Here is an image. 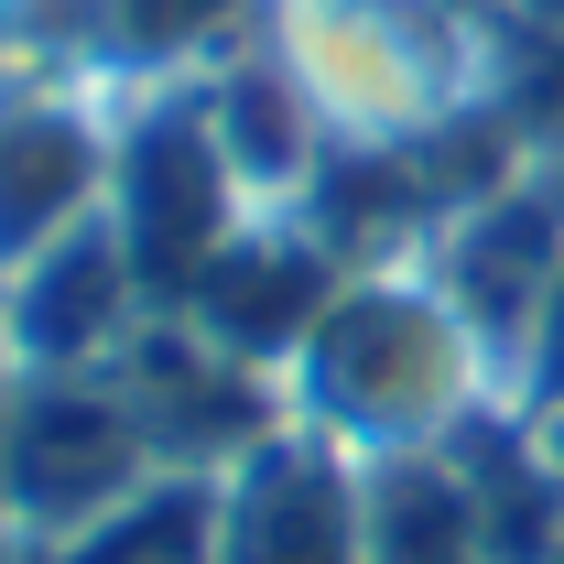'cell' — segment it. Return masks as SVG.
I'll list each match as a JSON object with an SVG mask.
<instances>
[{
  "label": "cell",
  "mask_w": 564,
  "mask_h": 564,
  "mask_svg": "<svg viewBox=\"0 0 564 564\" xmlns=\"http://www.w3.org/2000/svg\"><path fill=\"white\" fill-rule=\"evenodd\" d=\"M499 402L489 348L467 337V315L434 293L423 261L391 272H348L326 304V326L282 369V413L348 456H413V445H456L467 423Z\"/></svg>",
  "instance_id": "cell-1"
},
{
  "label": "cell",
  "mask_w": 564,
  "mask_h": 564,
  "mask_svg": "<svg viewBox=\"0 0 564 564\" xmlns=\"http://www.w3.org/2000/svg\"><path fill=\"white\" fill-rule=\"evenodd\" d=\"M120 109V141H109V228H120V250H131L141 293L174 315L207 261L261 217V196L239 185V163H228V141L207 120V87L185 76V87H131V98H109Z\"/></svg>",
  "instance_id": "cell-2"
},
{
  "label": "cell",
  "mask_w": 564,
  "mask_h": 564,
  "mask_svg": "<svg viewBox=\"0 0 564 564\" xmlns=\"http://www.w3.org/2000/svg\"><path fill=\"white\" fill-rule=\"evenodd\" d=\"M163 478V445L131 413V391L109 369L87 380H11V423H0V521L55 554L76 532H98L120 499Z\"/></svg>",
  "instance_id": "cell-3"
},
{
  "label": "cell",
  "mask_w": 564,
  "mask_h": 564,
  "mask_svg": "<svg viewBox=\"0 0 564 564\" xmlns=\"http://www.w3.org/2000/svg\"><path fill=\"white\" fill-rule=\"evenodd\" d=\"M423 272H434V293L467 315V337H478L489 369H499V402H510L521 348H532V326H543V293H554V272H564V174L532 163L521 185L456 207L445 228H434Z\"/></svg>",
  "instance_id": "cell-4"
},
{
  "label": "cell",
  "mask_w": 564,
  "mask_h": 564,
  "mask_svg": "<svg viewBox=\"0 0 564 564\" xmlns=\"http://www.w3.org/2000/svg\"><path fill=\"white\" fill-rule=\"evenodd\" d=\"M109 141H120V109L98 87L0 76V282L109 217Z\"/></svg>",
  "instance_id": "cell-5"
},
{
  "label": "cell",
  "mask_w": 564,
  "mask_h": 564,
  "mask_svg": "<svg viewBox=\"0 0 564 564\" xmlns=\"http://www.w3.org/2000/svg\"><path fill=\"white\" fill-rule=\"evenodd\" d=\"M152 315L163 304L141 293L120 228L98 217L0 282V358H11V380H87V369H120Z\"/></svg>",
  "instance_id": "cell-6"
},
{
  "label": "cell",
  "mask_w": 564,
  "mask_h": 564,
  "mask_svg": "<svg viewBox=\"0 0 564 564\" xmlns=\"http://www.w3.org/2000/svg\"><path fill=\"white\" fill-rule=\"evenodd\" d=\"M109 380H120L131 413L152 423L163 467H217V478H228L261 434L293 423V413H282V380H272V369H250V358H228L196 315H152Z\"/></svg>",
  "instance_id": "cell-7"
},
{
  "label": "cell",
  "mask_w": 564,
  "mask_h": 564,
  "mask_svg": "<svg viewBox=\"0 0 564 564\" xmlns=\"http://www.w3.org/2000/svg\"><path fill=\"white\" fill-rule=\"evenodd\" d=\"M337 293H348V261H337V250H326L293 207H261V217H250V228L207 261V282H196L174 315H196L228 358H250V369H272V380H282L293 348L326 326V304H337Z\"/></svg>",
  "instance_id": "cell-8"
},
{
  "label": "cell",
  "mask_w": 564,
  "mask_h": 564,
  "mask_svg": "<svg viewBox=\"0 0 564 564\" xmlns=\"http://www.w3.org/2000/svg\"><path fill=\"white\" fill-rule=\"evenodd\" d=\"M217 564H369L358 532V456L282 423L228 467V543Z\"/></svg>",
  "instance_id": "cell-9"
},
{
  "label": "cell",
  "mask_w": 564,
  "mask_h": 564,
  "mask_svg": "<svg viewBox=\"0 0 564 564\" xmlns=\"http://www.w3.org/2000/svg\"><path fill=\"white\" fill-rule=\"evenodd\" d=\"M196 87H207V120H217L228 163H239V185H250L261 207H293V196L315 185V163L337 152V120H326L315 76L293 66L282 33H250V44H239L228 66H207Z\"/></svg>",
  "instance_id": "cell-10"
},
{
  "label": "cell",
  "mask_w": 564,
  "mask_h": 564,
  "mask_svg": "<svg viewBox=\"0 0 564 564\" xmlns=\"http://www.w3.org/2000/svg\"><path fill=\"white\" fill-rule=\"evenodd\" d=\"M293 217L348 261V272H391V261H423L434 228H445V196L423 174L413 141H337L315 163V185L293 196Z\"/></svg>",
  "instance_id": "cell-11"
},
{
  "label": "cell",
  "mask_w": 564,
  "mask_h": 564,
  "mask_svg": "<svg viewBox=\"0 0 564 564\" xmlns=\"http://www.w3.org/2000/svg\"><path fill=\"white\" fill-rule=\"evenodd\" d=\"M358 532H369V564H489L456 445L358 456Z\"/></svg>",
  "instance_id": "cell-12"
},
{
  "label": "cell",
  "mask_w": 564,
  "mask_h": 564,
  "mask_svg": "<svg viewBox=\"0 0 564 564\" xmlns=\"http://www.w3.org/2000/svg\"><path fill=\"white\" fill-rule=\"evenodd\" d=\"M272 33V0H98V98L185 87Z\"/></svg>",
  "instance_id": "cell-13"
},
{
  "label": "cell",
  "mask_w": 564,
  "mask_h": 564,
  "mask_svg": "<svg viewBox=\"0 0 564 564\" xmlns=\"http://www.w3.org/2000/svg\"><path fill=\"white\" fill-rule=\"evenodd\" d=\"M228 543V478L217 467H163L141 499H120L98 532L55 543L44 564H217Z\"/></svg>",
  "instance_id": "cell-14"
},
{
  "label": "cell",
  "mask_w": 564,
  "mask_h": 564,
  "mask_svg": "<svg viewBox=\"0 0 564 564\" xmlns=\"http://www.w3.org/2000/svg\"><path fill=\"white\" fill-rule=\"evenodd\" d=\"M510 402H521V413H554L564 402V272H554V293H543V326H532V348H521Z\"/></svg>",
  "instance_id": "cell-15"
},
{
  "label": "cell",
  "mask_w": 564,
  "mask_h": 564,
  "mask_svg": "<svg viewBox=\"0 0 564 564\" xmlns=\"http://www.w3.org/2000/svg\"><path fill=\"white\" fill-rule=\"evenodd\" d=\"M0 564H44V554H33V543H22V532H11V521H0Z\"/></svg>",
  "instance_id": "cell-16"
},
{
  "label": "cell",
  "mask_w": 564,
  "mask_h": 564,
  "mask_svg": "<svg viewBox=\"0 0 564 564\" xmlns=\"http://www.w3.org/2000/svg\"><path fill=\"white\" fill-rule=\"evenodd\" d=\"M0 423H11V358H0Z\"/></svg>",
  "instance_id": "cell-17"
},
{
  "label": "cell",
  "mask_w": 564,
  "mask_h": 564,
  "mask_svg": "<svg viewBox=\"0 0 564 564\" xmlns=\"http://www.w3.org/2000/svg\"><path fill=\"white\" fill-rule=\"evenodd\" d=\"M272 11H293V0H272Z\"/></svg>",
  "instance_id": "cell-18"
},
{
  "label": "cell",
  "mask_w": 564,
  "mask_h": 564,
  "mask_svg": "<svg viewBox=\"0 0 564 564\" xmlns=\"http://www.w3.org/2000/svg\"><path fill=\"white\" fill-rule=\"evenodd\" d=\"M554 564H564V543H554Z\"/></svg>",
  "instance_id": "cell-19"
}]
</instances>
